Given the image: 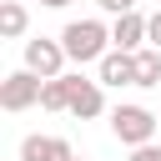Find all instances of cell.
I'll list each match as a JSON object with an SVG mask.
<instances>
[{"label":"cell","mask_w":161,"mask_h":161,"mask_svg":"<svg viewBox=\"0 0 161 161\" xmlns=\"http://www.w3.org/2000/svg\"><path fill=\"white\" fill-rule=\"evenodd\" d=\"M60 45H65V55H70L75 65H86V60H106V50H111V30H106L101 20H70V25L60 30Z\"/></svg>","instance_id":"cell-1"},{"label":"cell","mask_w":161,"mask_h":161,"mask_svg":"<svg viewBox=\"0 0 161 161\" xmlns=\"http://www.w3.org/2000/svg\"><path fill=\"white\" fill-rule=\"evenodd\" d=\"M156 121L161 116H151L146 106H116L111 111V131H116V141L121 146H151V136H156Z\"/></svg>","instance_id":"cell-2"},{"label":"cell","mask_w":161,"mask_h":161,"mask_svg":"<svg viewBox=\"0 0 161 161\" xmlns=\"http://www.w3.org/2000/svg\"><path fill=\"white\" fill-rule=\"evenodd\" d=\"M40 75L35 70H10L5 80H0V106L5 111H30V106H40Z\"/></svg>","instance_id":"cell-3"},{"label":"cell","mask_w":161,"mask_h":161,"mask_svg":"<svg viewBox=\"0 0 161 161\" xmlns=\"http://www.w3.org/2000/svg\"><path fill=\"white\" fill-rule=\"evenodd\" d=\"M65 60H70V55H65V45H60V40H45V35L25 40V70H35L40 80H55Z\"/></svg>","instance_id":"cell-4"},{"label":"cell","mask_w":161,"mask_h":161,"mask_svg":"<svg viewBox=\"0 0 161 161\" xmlns=\"http://www.w3.org/2000/svg\"><path fill=\"white\" fill-rule=\"evenodd\" d=\"M106 111V96H101V80H86V75H70V116L91 121Z\"/></svg>","instance_id":"cell-5"},{"label":"cell","mask_w":161,"mask_h":161,"mask_svg":"<svg viewBox=\"0 0 161 161\" xmlns=\"http://www.w3.org/2000/svg\"><path fill=\"white\" fill-rule=\"evenodd\" d=\"M20 161H75V151L60 136H25L20 141Z\"/></svg>","instance_id":"cell-6"},{"label":"cell","mask_w":161,"mask_h":161,"mask_svg":"<svg viewBox=\"0 0 161 161\" xmlns=\"http://www.w3.org/2000/svg\"><path fill=\"white\" fill-rule=\"evenodd\" d=\"M146 25H151V20H141L136 10H131V15H116V25H111V45L126 50V55H136L141 40H146Z\"/></svg>","instance_id":"cell-7"},{"label":"cell","mask_w":161,"mask_h":161,"mask_svg":"<svg viewBox=\"0 0 161 161\" xmlns=\"http://www.w3.org/2000/svg\"><path fill=\"white\" fill-rule=\"evenodd\" d=\"M101 65V86H136V55H126V50H106V60H96Z\"/></svg>","instance_id":"cell-8"},{"label":"cell","mask_w":161,"mask_h":161,"mask_svg":"<svg viewBox=\"0 0 161 161\" xmlns=\"http://www.w3.org/2000/svg\"><path fill=\"white\" fill-rule=\"evenodd\" d=\"M25 25H30L25 5H20V0H5V5H0V35H5V40H20Z\"/></svg>","instance_id":"cell-9"},{"label":"cell","mask_w":161,"mask_h":161,"mask_svg":"<svg viewBox=\"0 0 161 161\" xmlns=\"http://www.w3.org/2000/svg\"><path fill=\"white\" fill-rule=\"evenodd\" d=\"M40 106L45 111H70V75H55L40 86Z\"/></svg>","instance_id":"cell-10"},{"label":"cell","mask_w":161,"mask_h":161,"mask_svg":"<svg viewBox=\"0 0 161 161\" xmlns=\"http://www.w3.org/2000/svg\"><path fill=\"white\" fill-rule=\"evenodd\" d=\"M136 86H161V50H136Z\"/></svg>","instance_id":"cell-11"},{"label":"cell","mask_w":161,"mask_h":161,"mask_svg":"<svg viewBox=\"0 0 161 161\" xmlns=\"http://www.w3.org/2000/svg\"><path fill=\"white\" fill-rule=\"evenodd\" d=\"M96 5H101L106 15H131V10H136V0H96Z\"/></svg>","instance_id":"cell-12"},{"label":"cell","mask_w":161,"mask_h":161,"mask_svg":"<svg viewBox=\"0 0 161 161\" xmlns=\"http://www.w3.org/2000/svg\"><path fill=\"white\" fill-rule=\"evenodd\" d=\"M146 40H151V45H156V50H161V10H156V15H151V25H146Z\"/></svg>","instance_id":"cell-13"},{"label":"cell","mask_w":161,"mask_h":161,"mask_svg":"<svg viewBox=\"0 0 161 161\" xmlns=\"http://www.w3.org/2000/svg\"><path fill=\"white\" fill-rule=\"evenodd\" d=\"M131 161H161V146H136Z\"/></svg>","instance_id":"cell-14"},{"label":"cell","mask_w":161,"mask_h":161,"mask_svg":"<svg viewBox=\"0 0 161 161\" xmlns=\"http://www.w3.org/2000/svg\"><path fill=\"white\" fill-rule=\"evenodd\" d=\"M40 5H45V10H65L70 0H40Z\"/></svg>","instance_id":"cell-15"}]
</instances>
